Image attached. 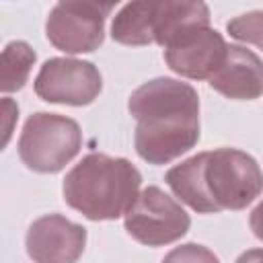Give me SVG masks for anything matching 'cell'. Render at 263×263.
I'll list each match as a JSON object with an SVG mask.
<instances>
[{
  "label": "cell",
  "mask_w": 263,
  "mask_h": 263,
  "mask_svg": "<svg viewBox=\"0 0 263 263\" xmlns=\"http://www.w3.org/2000/svg\"><path fill=\"white\" fill-rule=\"evenodd\" d=\"M127 109L136 119V152L148 164H168L199 140V97L189 82L152 78L129 95Z\"/></svg>",
  "instance_id": "1"
},
{
  "label": "cell",
  "mask_w": 263,
  "mask_h": 263,
  "mask_svg": "<svg viewBox=\"0 0 263 263\" xmlns=\"http://www.w3.org/2000/svg\"><path fill=\"white\" fill-rule=\"evenodd\" d=\"M171 191L197 214L245 210L263 193V171L238 148L199 152L164 175Z\"/></svg>",
  "instance_id": "2"
},
{
  "label": "cell",
  "mask_w": 263,
  "mask_h": 263,
  "mask_svg": "<svg viewBox=\"0 0 263 263\" xmlns=\"http://www.w3.org/2000/svg\"><path fill=\"white\" fill-rule=\"evenodd\" d=\"M140 185L142 175L127 158L90 152L66 173L62 193L64 201L84 218L103 222L125 216Z\"/></svg>",
  "instance_id": "3"
},
{
  "label": "cell",
  "mask_w": 263,
  "mask_h": 263,
  "mask_svg": "<svg viewBox=\"0 0 263 263\" xmlns=\"http://www.w3.org/2000/svg\"><path fill=\"white\" fill-rule=\"evenodd\" d=\"M193 25H210V8L191 0H140L121 6L113 16L111 37L121 45L166 47L181 31Z\"/></svg>",
  "instance_id": "4"
},
{
  "label": "cell",
  "mask_w": 263,
  "mask_h": 263,
  "mask_svg": "<svg viewBox=\"0 0 263 263\" xmlns=\"http://www.w3.org/2000/svg\"><path fill=\"white\" fill-rule=\"evenodd\" d=\"M18 156L35 173H60L82 148L80 125L66 115L37 111L33 113L18 138Z\"/></svg>",
  "instance_id": "5"
},
{
  "label": "cell",
  "mask_w": 263,
  "mask_h": 263,
  "mask_svg": "<svg viewBox=\"0 0 263 263\" xmlns=\"http://www.w3.org/2000/svg\"><path fill=\"white\" fill-rule=\"evenodd\" d=\"M127 234L146 247H164L189 232L191 218L177 199L156 185L138 193L123 216Z\"/></svg>",
  "instance_id": "6"
},
{
  "label": "cell",
  "mask_w": 263,
  "mask_h": 263,
  "mask_svg": "<svg viewBox=\"0 0 263 263\" xmlns=\"http://www.w3.org/2000/svg\"><path fill=\"white\" fill-rule=\"evenodd\" d=\"M113 4L58 2L45 21L49 43L64 53H90L105 39V21Z\"/></svg>",
  "instance_id": "7"
},
{
  "label": "cell",
  "mask_w": 263,
  "mask_h": 263,
  "mask_svg": "<svg viewBox=\"0 0 263 263\" xmlns=\"http://www.w3.org/2000/svg\"><path fill=\"white\" fill-rule=\"evenodd\" d=\"M33 88L35 95L47 103L84 107L99 97L103 76L92 62L76 58H49L39 68Z\"/></svg>",
  "instance_id": "8"
},
{
  "label": "cell",
  "mask_w": 263,
  "mask_h": 263,
  "mask_svg": "<svg viewBox=\"0 0 263 263\" xmlns=\"http://www.w3.org/2000/svg\"><path fill=\"white\" fill-rule=\"evenodd\" d=\"M226 51L228 43L222 33L210 25H193L181 31L164 47V62L183 78L210 80L222 66Z\"/></svg>",
  "instance_id": "9"
},
{
  "label": "cell",
  "mask_w": 263,
  "mask_h": 263,
  "mask_svg": "<svg viewBox=\"0 0 263 263\" xmlns=\"http://www.w3.org/2000/svg\"><path fill=\"white\" fill-rule=\"evenodd\" d=\"M25 247L33 263H76L86 247V228L62 214H47L33 220Z\"/></svg>",
  "instance_id": "10"
},
{
  "label": "cell",
  "mask_w": 263,
  "mask_h": 263,
  "mask_svg": "<svg viewBox=\"0 0 263 263\" xmlns=\"http://www.w3.org/2000/svg\"><path fill=\"white\" fill-rule=\"evenodd\" d=\"M208 84L234 101H253L263 95V62L245 45H228L226 58Z\"/></svg>",
  "instance_id": "11"
},
{
  "label": "cell",
  "mask_w": 263,
  "mask_h": 263,
  "mask_svg": "<svg viewBox=\"0 0 263 263\" xmlns=\"http://www.w3.org/2000/svg\"><path fill=\"white\" fill-rule=\"evenodd\" d=\"M37 55L27 41H10L2 49L0 62V88L2 92H16L29 80Z\"/></svg>",
  "instance_id": "12"
},
{
  "label": "cell",
  "mask_w": 263,
  "mask_h": 263,
  "mask_svg": "<svg viewBox=\"0 0 263 263\" xmlns=\"http://www.w3.org/2000/svg\"><path fill=\"white\" fill-rule=\"evenodd\" d=\"M226 31L232 39L263 49V10H251L230 18L226 23Z\"/></svg>",
  "instance_id": "13"
},
{
  "label": "cell",
  "mask_w": 263,
  "mask_h": 263,
  "mask_svg": "<svg viewBox=\"0 0 263 263\" xmlns=\"http://www.w3.org/2000/svg\"><path fill=\"white\" fill-rule=\"evenodd\" d=\"M162 263H220V259L203 245L197 242H185L181 247H175L168 251L162 259Z\"/></svg>",
  "instance_id": "14"
},
{
  "label": "cell",
  "mask_w": 263,
  "mask_h": 263,
  "mask_svg": "<svg viewBox=\"0 0 263 263\" xmlns=\"http://www.w3.org/2000/svg\"><path fill=\"white\" fill-rule=\"evenodd\" d=\"M249 226H251V230H253V234L259 238V240H263V199L255 205V210L251 212V216H249Z\"/></svg>",
  "instance_id": "15"
},
{
  "label": "cell",
  "mask_w": 263,
  "mask_h": 263,
  "mask_svg": "<svg viewBox=\"0 0 263 263\" xmlns=\"http://www.w3.org/2000/svg\"><path fill=\"white\" fill-rule=\"evenodd\" d=\"M2 107H4V115H6V129H4V146H6V142H8V138H10V132H12L10 121L18 117V107H16L10 99H4Z\"/></svg>",
  "instance_id": "16"
},
{
  "label": "cell",
  "mask_w": 263,
  "mask_h": 263,
  "mask_svg": "<svg viewBox=\"0 0 263 263\" xmlns=\"http://www.w3.org/2000/svg\"><path fill=\"white\" fill-rule=\"evenodd\" d=\"M236 263H263V249H249L245 251Z\"/></svg>",
  "instance_id": "17"
}]
</instances>
